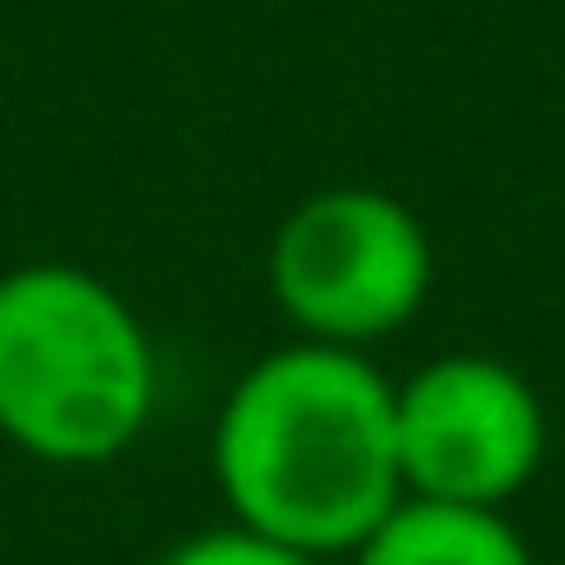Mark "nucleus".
I'll list each match as a JSON object with an SVG mask.
<instances>
[{
  "label": "nucleus",
  "mask_w": 565,
  "mask_h": 565,
  "mask_svg": "<svg viewBox=\"0 0 565 565\" xmlns=\"http://www.w3.org/2000/svg\"><path fill=\"white\" fill-rule=\"evenodd\" d=\"M160 406V347L140 307L74 259L0 273V439L41 466H114Z\"/></svg>",
  "instance_id": "nucleus-2"
},
{
  "label": "nucleus",
  "mask_w": 565,
  "mask_h": 565,
  "mask_svg": "<svg viewBox=\"0 0 565 565\" xmlns=\"http://www.w3.org/2000/svg\"><path fill=\"white\" fill-rule=\"evenodd\" d=\"M153 565H320V558H307V552L279 545V539H266V532H246V525L220 519V525L186 532L180 545H167Z\"/></svg>",
  "instance_id": "nucleus-6"
},
{
  "label": "nucleus",
  "mask_w": 565,
  "mask_h": 565,
  "mask_svg": "<svg viewBox=\"0 0 565 565\" xmlns=\"http://www.w3.org/2000/svg\"><path fill=\"white\" fill-rule=\"evenodd\" d=\"M213 486L233 525L320 565L353 558L406 499L393 380L320 340L259 353L213 413Z\"/></svg>",
  "instance_id": "nucleus-1"
},
{
  "label": "nucleus",
  "mask_w": 565,
  "mask_h": 565,
  "mask_svg": "<svg viewBox=\"0 0 565 565\" xmlns=\"http://www.w3.org/2000/svg\"><path fill=\"white\" fill-rule=\"evenodd\" d=\"M347 565H539V558L505 512L399 499Z\"/></svg>",
  "instance_id": "nucleus-5"
},
{
  "label": "nucleus",
  "mask_w": 565,
  "mask_h": 565,
  "mask_svg": "<svg viewBox=\"0 0 565 565\" xmlns=\"http://www.w3.org/2000/svg\"><path fill=\"white\" fill-rule=\"evenodd\" d=\"M406 499L505 512L545 466L552 419L539 386L499 353H439L393 380Z\"/></svg>",
  "instance_id": "nucleus-4"
},
{
  "label": "nucleus",
  "mask_w": 565,
  "mask_h": 565,
  "mask_svg": "<svg viewBox=\"0 0 565 565\" xmlns=\"http://www.w3.org/2000/svg\"><path fill=\"white\" fill-rule=\"evenodd\" d=\"M433 226L386 186H320L279 213L266 294L294 340L373 353L406 333L433 294Z\"/></svg>",
  "instance_id": "nucleus-3"
}]
</instances>
